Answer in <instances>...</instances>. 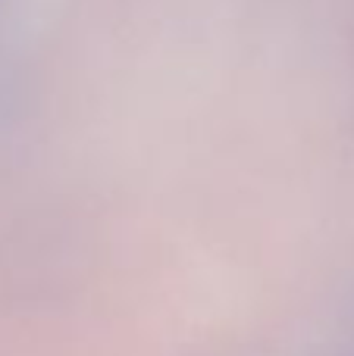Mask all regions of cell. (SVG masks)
Wrapping results in <instances>:
<instances>
[]
</instances>
